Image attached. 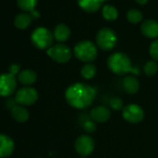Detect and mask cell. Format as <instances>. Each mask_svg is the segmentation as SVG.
<instances>
[{
	"label": "cell",
	"mask_w": 158,
	"mask_h": 158,
	"mask_svg": "<svg viewBox=\"0 0 158 158\" xmlns=\"http://www.w3.org/2000/svg\"><path fill=\"white\" fill-rule=\"evenodd\" d=\"M96 89L92 86L75 82L70 85L65 92L66 102L74 108L86 109L90 106L96 98Z\"/></svg>",
	"instance_id": "6da1fadb"
},
{
	"label": "cell",
	"mask_w": 158,
	"mask_h": 158,
	"mask_svg": "<svg viewBox=\"0 0 158 158\" xmlns=\"http://www.w3.org/2000/svg\"><path fill=\"white\" fill-rule=\"evenodd\" d=\"M107 66L108 69L116 75H126L128 73H132L135 75L140 74L139 68L133 67L129 56L121 52L112 54L108 57Z\"/></svg>",
	"instance_id": "7a4b0ae2"
},
{
	"label": "cell",
	"mask_w": 158,
	"mask_h": 158,
	"mask_svg": "<svg viewBox=\"0 0 158 158\" xmlns=\"http://www.w3.org/2000/svg\"><path fill=\"white\" fill-rule=\"evenodd\" d=\"M74 55L82 62L91 63L98 56V46L91 41H81L74 46Z\"/></svg>",
	"instance_id": "3957f363"
},
{
	"label": "cell",
	"mask_w": 158,
	"mask_h": 158,
	"mask_svg": "<svg viewBox=\"0 0 158 158\" xmlns=\"http://www.w3.org/2000/svg\"><path fill=\"white\" fill-rule=\"evenodd\" d=\"M117 42V35L115 31L111 28H102L96 34V44L100 49L103 51H112L116 46Z\"/></svg>",
	"instance_id": "277c9868"
},
{
	"label": "cell",
	"mask_w": 158,
	"mask_h": 158,
	"mask_svg": "<svg viewBox=\"0 0 158 158\" xmlns=\"http://www.w3.org/2000/svg\"><path fill=\"white\" fill-rule=\"evenodd\" d=\"M31 41L36 48L41 50H47L52 46L54 35L47 28L38 27L32 32Z\"/></svg>",
	"instance_id": "5b68a950"
},
{
	"label": "cell",
	"mask_w": 158,
	"mask_h": 158,
	"mask_svg": "<svg viewBox=\"0 0 158 158\" xmlns=\"http://www.w3.org/2000/svg\"><path fill=\"white\" fill-rule=\"evenodd\" d=\"M47 56L57 63H67L71 60L73 53L69 46L64 44H57L47 50Z\"/></svg>",
	"instance_id": "8992f818"
},
{
	"label": "cell",
	"mask_w": 158,
	"mask_h": 158,
	"mask_svg": "<svg viewBox=\"0 0 158 158\" xmlns=\"http://www.w3.org/2000/svg\"><path fill=\"white\" fill-rule=\"evenodd\" d=\"M122 116L126 121L131 124H138L144 118V110L142 106L136 104H129L124 106Z\"/></svg>",
	"instance_id": "52a82bcc"
},
{
	"label": "cell",
	"mask_w": 158,
	"mask_h": 158,
	"mask_svg": "<svg viewBox=\"0 0 158 158\" xmlns=\"http://www.w3.org/2000/svg\"><path fill=\"white\" fill-rule=\"evenodd\" d=\"M38 99V94L34 88L26 86L19 89L16 93L14 100L18 105L31 106L34 104Z\"/></svg>",
	"instance_id": "ba28073f"
},
{
	"label": "cell",
	"mask_w": 158,
	"mask_h": 158,
	"mask_svg": "<svg viewBox=\"0 0 158 158\" xmlns=\"http://www.w3.org/2000/svg\"><path fill=\"white\" fill-rule=\"evenodd\" d=\"M16 75L8 72L0 74V96H10L17 88Z\"/></svg>",
	"instance_id": "9c48e42d"
},
{
	"label": "cell",
	"mask_w": 158,
	"mask_h": 158,
	"mask_svg": "<svg viewBox=\"0 0 158 158\" xmlns=\"http://www.w3.org/2000/svg\"><path fill=\"white\" fill-rule=\"evenodd\" d=\"M74 148L79 156L86 157L93 153L95 148V142L88 135H81L76 139L74 143Z\"/></svg>",
	"instance_id": "30bf717a"
},
{
	"label": "cell",
	"mask_w": 158,
	"mask_h": 158,
	"mask_svg": "<svg viewBox=\"0 0 158 158\" xmlns=\"http://www.w3.org/2000/svg\"><path fill=\"white\" fill-rule=\"evenodd\" d=\"M142 33L149 39L158 38V21L156 19H146L141 25Z\"/></svg>",
	"instance_id": "8fae6325"
},
{
	"label": "cell",
	"mask_w": 158,
	"mask_h": 158,
	"mask_svg": "<svg viewBox=\"0 0 158 158\" xmlns=\"http://www.w3.org/2000/svg\"><path fill=\"white\" fill-rule=\"evenodd\" d=\"M110 117L111 111L104 106H96L90 111V118L96 123H104L108 121Z\"/></svg>",
	"instance_id": "7c38bea8"
},
{
	"label": "cell",
	"mask_w": 158,
	"mask_h": 158,
	"mask_svg": "<svg viewBox=\"0 0 158 158\" xmlns=\"http://www.w3.org/2000/svg\"><path fill=\"white\" fill-rule=\"evenodd\" d=\"M14 142L9 136L6 134H0V158L10 156L14 151Z\"/></svg>",
	"instance_id": "4fadbf2b"
},
{
	"label": "cell",
	"mask_w": 158,
	"mask_h": 158,
	"mask_svg": "<svg viewBox=\"0 0 158 158\" xmlns=\"http://www.w3.org/2000/svg\"><path fill=\"white\" fill-rule=\"evenodd\" d=\"M108 0H76L79 7L88 13L97 12Z\"/></svg>",
	"instance_id": "5bb4252c"
},
{
	"label": "cell",
	"mask_w": 158,
	"mask_h": 158,
	"mask_svg": "<svg viewBox=\"0 0 158 158\" xmlns=\"http://www.w3.org/2000/svg\"><path fill=\"white\" fill-rule=\"evenodd\" d=\"M37 1L38 0H17V5L21 10L31 14L33 19H38L40 17V14L38 11L35 10Z\"/></svg>",
	"instance_id": "9a60e30c"
},
{
	"label": "cell",
	"mask_w": 158,
	"mask_h": 158,
	"mask_svg": "<svg viewBox=\"0 0 158 158\" xmlns=\"http://www.w3.org/2000/svg\"><path fill=\"white\" fill-rule=\"evenodd\" d=\"M53 35H54V39L57 40L60 43H63L66 42L71 35V31L70 28L63 23H60L58 24L53 31Z\"/></svg>",
	"instance_id": "2e32d148"
},
{
	"label": "cell",
	"mask_w": 158,
	"mask_h": 158,
	"mask_svg": "<svg viewBox=\"0 0 158 158\" xmlns=\"http://www.w3.org/2000/svg\"><path fill=\"white\" fill-rule=\"evenodd\" d=\"M11 116L12 118L18 121V122H20V123H23L25 121L28 120L29 118V112L28 110L21 105H15L11 109Z\"/></svg>",
	"instance_id": "e0dca14e"
},
{
	"label": "cell",
	"mask_w": 158,
	"mask_h": 158,
	"mask_svg": "<svg viewBox=\"0 0 158 158\" xmlns=\"http://www.w3.org/2000/svg\"><path fill=\"white\" fill-rule=\"evenodd\" d=\"M123 88L126 93L134 94L140 90V82L138 79L133 76H127L123 80Z\"/></svg>",
	"instance_id": "ac0fdd59"
},
{
	"label": "cell",
	"mask_w": 158,
	"mask_h": 158,
	"mask_svg": "<svg viewBox=\"0 0 158 158\" xmlns=\"http://www.w3.org/2000/svg\"><path fill=\"white\" fill-rule=\"evenodd\" d=\"M17 79L21 84L29 86V85L34 84L36 81L37 76H36V73L34 70H32V69H24V70H21L18 74Z\"/></svg>",
	"instance_id": "d6986e66"
},
{
	"label": "cell",
	"mask_w": 158,
	"mask_h": 158,
	"mask_svg": "<svg viewBox=\"0 0 158 158\" xmlns=\"http://www.w3.org/2000/svg\"><path fill=\"white\" fill-rule=\"evenodd\" d=\"M32 20H33V17L31 14L27 12L20 13L14 19V25L16 26V28L20 30H25L31 25Z\"/></svg>",
	"instance_id": "ffe728a7"
},
{
	"label": "cell",
	"mask_w": 158,
	"mask_h": 158,
	"mask_svg": "<svg viewBox=\"0 0 158 158\" xmlns=\"http://www.w3.org/2000/svg\"><path fill=\"white\" fill-rule=\"evenodd\" d=\"M102 18L107 21H114L118 17V10L113 5H103L102 8Z\"/></svg>",
	"instance_id": "44dd1931"
},
{
	"label": "cell",
	"mask_w": 158,
	"mask_h": 158,
	"mask_svg": "<svg viewBox=\"0 0 158 158\" xmlns=\"http://www.w3.org/2000/svg\"><path fill=\"white\" fill-rule=\"evenodd\" d=\"M97 73V68L92 63H86L80 70L81 76L86 80H91L96 76Z\"/></svg>",
	"instance_id": "7402d4cb"
},
{
	"label": "cell",
	"mask_w": 158,
	"mask_h": 158,
	"mask_svg": "<svg viewBox=\"0 0 158 158\" xmlns=\"http://www.w3.org/2000/svg\"><path fill=\"white\" fill-rule=\"evenodd\" d=\"M127 19H128V20L130 23L138 24V23H140L142 20L143 15H142V13L139 9L132 8V9H130V10H129L127 12Z\"/></svg>",
	"instance_id": "603a6c76"
},
{
	"label": "cell",
	"mask_w": 158,
	"mask_h": 158,
	"mask_svg": "<svg viewBox=\"0 0 158 158\" xmlns=\"http://www.w3.org/2000/svg\"><path fill=\"white\" fill-rule=\"evenodd\" d=\"M158 71V64L156 63V60H149L145 63L144 67H143V72L145 73V75L152 77L154 75H156Z\"/></svg>",
	"instance_id": "cb8c5ba5"
},
{
	"label": "cell",
	"mask_w": 158,
	"mask_h": 158,
	"mask_svg": "<svg viewBox=\"0 0 158 158\" xmlns=\"http://www.w3.org/2000/svg\"><path fill=\"white\" fill-rule=\"evenodd\" d=\"M110 106L114 110H116V111L121 110V109L123 110V108H124V102L119 97H114L110 101Z\"/></svg>",
	"instance_id": "d4e9b609"
},
{
	"label": "cell",
	"mask_w": 158,
	"mask_h": 158,
	"mask_svg": "<svg viewBox=\"0 0 158 158\" xmlns=\"http://www.w3.org/2000/svg\"><path fill=\"white\" fill-rule=\"evenodd\" d=\"M149 54L151 56V57L156 60L158 61V39H156L151 44H150V47H149Z\"/></svg>",
	"instance_id": "484cf974"
},
{
	"label": "cell",
	"mask_w": 158,
	"mask_h": 158,
	"mask_svg": "<svg viewBox=\"0 0 158 158\" xmlns=\"http://www.w3.org/2000/svg\"><path fill=\"white\" fill-rule=\"evenodd\" d=\"M83 128L87 132L92 133L96 130V122L93 120H86L83 123Z\"/></svg>",
	"instance_id": "4316f807"
},
{
	"label": "cell",
	"mask_w": 158,
	"mask_h": 158,
	"mask_svg": "<svg viewBox=\"0 0 158 158\" xmlns=\"http://www.w3.org/2000/svg\"><path fill=\"white\" fill-rule=\"evenodd\" d=\"M19 71H20V66L18 64H12V65H10V67L8 69V72L12 73L14 75H18L20 73Z\"/></svg>",
	"instance_id": "83f0119b"
},
{
	"label": "cell",
	"mask_w": 158,
	"mask_h": 158,
	"mask_svg": "<svg viewBox=\"0 0 158 158\" xmlns=\"http://www.w3.org/2000/svg\"><path fill=\"white\" fill-rule=\"evenodd\" d=\"M136 1V3H138L139 5H145V4H147L148 3V1L149 0H135Z\"/></svg>",
	"instance_id": "f1b7e54d"
},
{
	"label": "cell",
	"mask_w": 158,
	"mask_h": 158,
	"mask_svg": "<svg viewBox=\"0 0 158 158\" xmlns=\"http://www.w3.org/2000/svg\"><path fill=\"white\" fill-rule=\"evenodd\" d=\"M82 158H85V157H83V156H82Z\"/></svg>",
	"instance_id": "f546056e"
}]
</instances>
